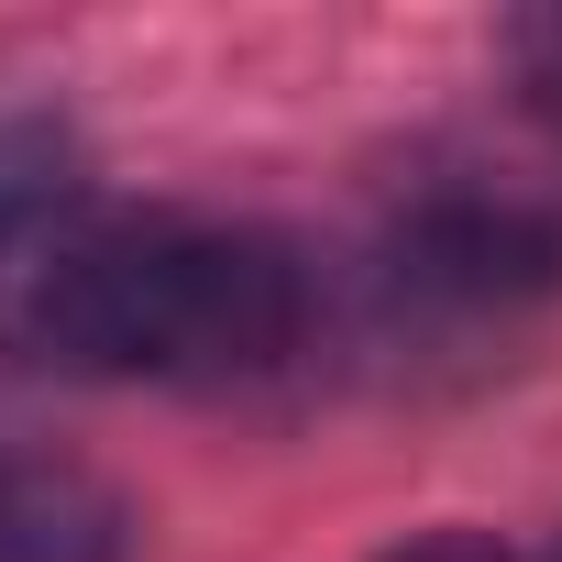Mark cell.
<instances>
[{"label": "cell", "mask_w": 562, "mask_h": 562, "mask_svg": "<svg viewBox=\"0 0 562 562\" xmlns=\"http://www.w3.org/2000/svg\"><path fill=\"white\" fill-rule=\"evenodd\" d=\"M310 288L276 232L232 221H45L0 254V353L56 375L221 386L299 342Z\"/></svg>", "instance_id": "1"}, {"label": "cell", "mask_w": 562, "mask_h": 562, "mask_svg": "<svg viewBox=\"0 0 562 562\" xmlns=\"http://www.w3.org/2000/svg\"><path fill=\"white\" fill-rule=\"evenodd\" d=\"M397 288L419 299H540L562 288V221L529 210V199H430L408 232H397Z\"/></svg>", "instance_id": "2"}, {"label": "cell", "mask_w": 562, "mask_h": 562, "mask_svg": "<svg viewBox=\"0 0 562 562\" xmlns=\"http://www.w3.org/2000/svg\"><path fill=\"white\" fill-rule=\"evenodd\" d=\"M0 562H133V507L67 452L0 441Z\"/></svg>", "instance_id": "3"}, {"label": "cell", "mask_w": 562, "mask_h": 562, "mask_svg": "<svg viewBox=\"0 0 562 562\" xmlns=\"http://www.w3.org/2000/svg\"><path fill=\"white\" fill-rule=\"evenodd\" d=\"M67 199V133L45 122H0V254H12L23 232H45Z\"/></svg>", "instance_id": "4"}, {"label": "cell", "mask_w": 562, "mask_h": 562, "mask_svg": "<svg viewBox=\"0 0 562 562\" xmlns=\"http://www.w3.org/2000/svg\"><path fill=\"white\" fill-rule=\"evenodd\" d=\"M507 56H518L529 111H540V122H562V12H529V23L507 34Z\"/></svg>", "instance_id": "5"}, {"label": "cell", "mask_w": 562, "mask_h": 562, "mask_svg": "<svg viewBox=\"0 0 562 562\" xmlns=\"http://www.w3.org/2000/svg\"><path fill=\"white\" fill-rule=\"evenodd\" d=\"M386 562H529V551H507V540H485V529H430V540H397Z\"/></svg>", "instance_id": "6"}]
</instances>
